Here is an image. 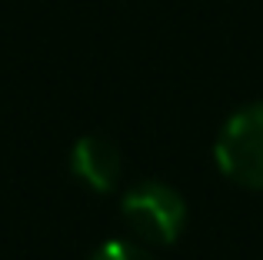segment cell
Instances as JSON below:
<instances>
[{
    "label": "cell",
    "instance_id": "obj_4",
    "mask_svg": "<svg viewBox=\"0 0 263 260\" xmlns=\"http://www.w3.org/2000/svg\"><path fill=\"white\" fill-rule=\"evenodd\" d=\"M90 260H154V257H150L143 247L130 244V240H107L103 247L93 250Z\"/></svg>",
    "mask_w": 263,
    "mask_h": 260
},
{
    "label": "cell",
    "instance_id": "obj_3",
    "mask_svg": "<svg viewBox=\"0 0 263 260\" xmlns=\"http://www.w3.org/2000/svg\"><path fill=\"white\" fill-rule=\"evenodd\" d=\"M70 170L97 194H110L120 180V150L107 137H80L70 154Z\"/></svg>",
    "mask_w": 263,
    "mask_h": 260
},
{
    "label": "cell",
    "instance_id": "obj_1",
    "mask_svg": "<svg viewBox=\"0 0 263 260\" xmlns=\"http://www.w3.org/2000/svg\"><path fill=\"white\" fill-rule=\"evenodd\" d=\"M217 167L230 180L263 190V104L237 110L217 137Z\"/></svg>",
    "mask_w": 263,
    "mask_h": 260
},
{
    "label": "cell",
    "instance_id": "obj_2",
    "mask_svg": "<svg viewBox=\"0 0 263 260\" xmlns=\"http://www.w3.org/2000/svg\"><path fill=\"white\" fill-rule=\"evenodd\" d=\"M127 224L150 244H174L186 224V203L174 187L143 180L123 197Z\"/></svg>",
    "mask_w": 263,
    "mask_h": 260
}]
</instances>
